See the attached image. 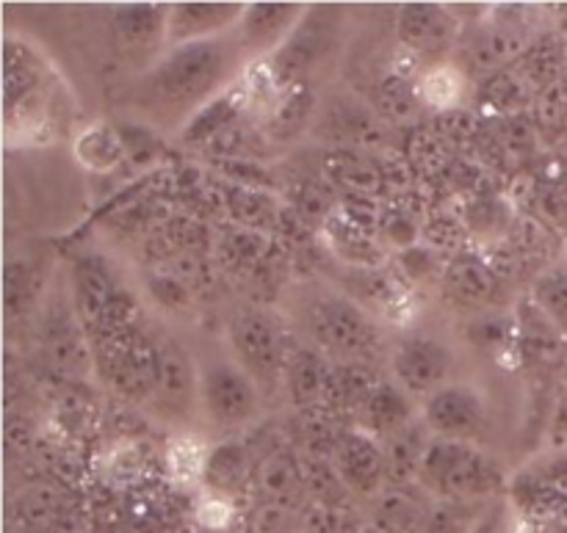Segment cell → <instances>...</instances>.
<instances>
[{"label": "cell", "mask_w": 567, "mask_h": 533, "mask_svg": "<svg viewBox=\"0 0 567 533\" xmlns=\"http://www.w3.org/2000/svg\"><path fill=\"white\" fill-rule=\"evenodd\" d=\"M363 533H385V531H380V529H374V525H365V529H363Z\"/></svg>", "instance_id": "42"}, {"label": "cell", "mask_w": 567, "mask_h": 533, "mask_svg": "<svg viewBox=\"0 0 567 533\" xmlns=\"http://www.w3.org/2000/svg\"><path fill=\"white\" fill-rule=\"evenodd\" d=\"M236 33L166 48L133 88V103L161 127H186L203 105L236 83L247 64Z\"/></svg>", "instance_id": "1"}, {"label": "cell", "mask_w": 567, "mask_h": 533, "mask_svg": "<svg viewBox=\"0 0 567 533\" xmlns=\"http://www.w3.org/2000/svg\"><path fill=\"white\" fill-rule=\"evenodd\" d=\"M515 326H518V363L537 376L563 374L567 368V337L532 302V296L515 310Z\"/></svg>", "instance_id": "12"}, {"label": "cell", "mask_w": 567, "mask_h": 533, "mask_svg": "<svg viewBox=\"0 0 567 533\" xmlns=\"http://www.w3.org/2000/svg\"><path fill=\"white\" fill-rule=\"evenodd\" d=\"M264 407V393L236 359H214L199 370V409L219 429L252 424Z\"/></svg>", "instance_id": "6"}, {"label": "cell", "mask_w": 567, "mask_h": 533, "mask_svg": "<svg viewBox=\"0 0 567 533\" xmlns=\"http://www.w3.org/2000/svg\"><path fill=\"white\" fill-rule=\"evenodd\" d=\"M419 487L432 501L487 503L504 487V473L502 464L476 448V442L432 437L419 470Z\"/></svg>", "instance_id": "2"}, {"label": "cell", "mask_w": 567, "mask_h": 533, "mask_svg": "<svg viewBox=\"0 0 567 533\" xmlns=\"http://www.w3.org/2000/svg\"><path fill=\"white\" fill-rule=\"evenodd\" d=\"M424 492L413 487H385L380 498H374V520L371 525L385 533H419L430 512L432 501H426Z\"/></svg>", "instance_id": "28"}, {"label": "cell", "mask_w": 567, "mask_h": 533, "mask_svg": "<svg viewBox=\"0 0 567 533\" xmlns=\"http://www.w3.org/2000/svg\"><path fill=\"white\" fill-rule=\"evenodd\" d=\"M421 420L437 440L476 442L485 435L487 401L474 385H443L424 401Z\"/></svg>", "instance_id": "10"}, {"label": "cell", "mask_w": 567, "mask_h": 533, "mask_svg": "<svg viewBox=\"0 0 567 533\" xmlns=\"http://www.w3.org/2000/svg\"><path fill=\"white\" fill-rule=\"evenodd\" d=\"M474 533H507V506L504 503H491L480 523H476Z\"/></svg>", "instance_id": "41"}, {"label": "cell", "mask_w": 567, "mask_h": 533, "mask_svg": "<svg viewBox=\"0 0 567 533\" xmlns=\"http://www.w3.org/2000/svg\"><path fill=\"white\" fill-rule=\"evenodd\" d=\"M166 14L169 9H153V6H127L114 14L116 36L127 50L150 48L164 39L166 44Z\"/></svg>", "instance_id": "30"}, {"label": "cell", "mask_w": 567, "mask_h": 533, "mask_svg": "<svg viewBox=\"0 0 567 533\" xmlns=\"http://www.w3.org/2000/svg\"><path fill=\"white\" fill-rule=\"evenodd\" d=\"M230 210L238 216V221H244L247 227H258L264 221L271 219L275 213V205L266 194L252 191L247 186H238L230 191Z\"/></svg>", "instance_id": "38"}, {"label": "cell", "mask_w": 567, "mask_h": 533, "mask_svg": "<svg viewBox=\"0 0 567 533\" xmlns=\"http://www.w3.org/2000/svg\"><path fill=\"white\" fill-rule=\"evenodd\" d=\"M227 343H230L233 359L252 376L264 396L282 393L291 346L282 326L266 310H236L227 321Z\"/></svg>", "instance_id": "4"}, {"label": "cell", "mask_w": 567, "mask_h": 533, "mask_svg": "<svg viewBox=\"0 0 567 533\" xmlns=\"http://www.w3.org/2000/svg\"><path fill=\"white\" fill-rule=\"evenodd\" d=\"M524 28V20L515 17V11H502L465 39L463 64L460 66L476 81H485L493 72L513 66L535 39V33H526Z\"/></svg>", "instance_id": "8"}, {"label": "cell", "mask_w": 567, "mask_h": 533, "mask_svg": "<svg viewBox=\"0 0 567 533\" xmlns=\"http://www.w3.org/2000/svg\"><path fill=\"white\" fill-rule=\"evenodd\" d=\"M507 533H524V531H520V529H518V531H507Z\"/></svg>", "instance_id": "43"}, {"label": "cell", "mask_w": 567, "mask_h": 533, "mask_svg": "<svg viewBox=\"0 0 567 533\" xmlns=\"http://www.w3.org/2000/svg\"><path fill=\"white\" fill-rule=\"evenodd\" d=\"M247 451H244L241 446H236V442H225V446L216 448L210 457H205L203 479L208 481L210 487H216V490L227 492L236 490V487L247 479Z\"/></svg>", "instance_id": "36"}, {"label": "cell", "mask_w": 567, "mask_h": 533, "mask_svg": "<svg viewBox=\"0 0 567 533\" xmlns=\"http://www.w3.org/2000/svg\"><path fill=\"white\" fill-rule=\"evenodd\" d=\"M310 346L319 348L330 363H363L380 354L382 335L377 321L358 299L347 293H321L305 310Z\"/></svg>", "instance_id": "3"}, {"label": "cell", "mask_w": 567, "mask_h": 533, "mask_svg": "<svg viewBox=\"0 0 567 533\" xmlns=\"http://www.w3.org/2000/svg\"><path fill=\"white\" fill-rule=\"evenodd\" d=\"M75 158L92 171H111L125 158V142L105 122H94L75 138Z\"/></svg>", "instance_id": "31"}, {"label": "cell", "mask_w": 567, "mask_h": 533, "mask_svg": "<svg viewBox=\"0 0 567 533\" xmlns=\"http://www.w3.org/2000/svg\"><path fill=\"white\" fill-rule=\"evenodd\" d=\"M410 160H413V166H419V171H424L426 177L441 175L449 166L446 142H443L437 133H415L413 142H410Z\"/></svg>", "instance_id": "37"}, {"label": "cell", "mask_w": 567, "mask_h": 533, "mask_svg": "<svg viewBox=\"0 0 567 533\" xmlns=\"http://www.w3.org/2000/svg\"><path fill=\"white\" fill-rule=\"evenodd\" d=\"M548 446L567 448V385L559 393L557 404H554L551 424H548Z\"/></svg>", "instance_id": "40"}, {"label": "cell", "mask_w": 567, "mask_h": 533, "mask_svg": "<svg viewBox=\"0 0 567 533\" xmlns=\"http://www.w3.org/2000/svg\"><path fill=\"white\" fill-rule=\"evenodd\" d=\"M316 136L338 144V149H371L385 136V122L374 114L371 105L358 100H336L316 116Z\"/></svg>", "instance_id": "16"}, {"label": "cell", "mask_w": 567, "mask_h": 533, "mask_svg": "<svg viewBox=\"0 0 567 533\" xmlns=\"http://www.w3.org/2000/svg\"><path fill=\"white\" fill-rule=\"evenodd\" d=\"M316 105H319V100H316L313 86L308 81L280 88L277 100L271 103L269 114H266L264 133L271 142H293L319 116Z\"/></svg>", "instance_id": "22"}, {"label": "cell", "mask_w": 567, "mask_h": 533, "mask_svg": "<svg viewBox=\"0 0 567 533\" xmlns=\"http://www.w3.org/2000/svg\"><path fill=\"white\" fill-rule=\"evenodd\" d=\"M419 418L415 415L413 401H410L408 393L396 385V382H380L377 390L371 393L369 401L363 404V409L354 418V429L365 431L374 440H388L396 431H402L404 426H410Z\"/></svg>", "instance_id": "19"}, {"label": "cell", "mask_w": 567, "mask_h": 533, "mask_svg": "<svg viewBox=\"0 0 567 533\" xmlns=\"http://www.w3.org/2000/svg\"><path fill=\"white\" fill-rule=\"evenodd\" d=\"M305 14H308V6L299 3H255L247 6L233 33L249 61L266 59L286 44Z\"/></svg>", "instance_id": "14"}, {"label": "cell", "mask_w": 567, "mask_h": 533, "mask_svg": "<svg viewBox=\"0 0 567 533\" xmlns=\"http://www.w3.org/2000/svg\"><path fill=\"white\" fill-rule=\"evenodd\" d=\"M247 6L241 3H177L166 14V48L203 39L225 36L236 31Z\"/></svg>", "instance_id": "17"}, {"label": "cell", "mask_w": 567, "mask_h": 533, "mask_svg": "<svg viewBox=\"0 0 567 533\" xmlns=\"http://www.w3.org/2000/svg\"><path fill=\"white\" fill-rule=\"evenodd\" d=\"M396 36L415 59L443 64L460 42V20L435 3H408L396 11Z\"/></svg>", "instance_id": "11"}, {"label": "cell", "mask_w": 567, "mask_h": 533, "mask_svg": "<svg viewBox=\"0 0 567 533\" xmlns=\"http://www.w3.org/2000/svg\"><path fill=\"white\" fill-rule=\"evenodd\" d=\"M474 100L476 114L493 116V119L502 122L509 119V116L529 114L537 94L532 92V86L520 77L515 66H507V70H498L487 75L485 81H480Z\"/></svg>", "instance_id": "20"}, {"label": "cell", "mask_w": 567, "mask_h": 533, "mask_svg": "<svg viewBox=\"0 0 567 533\" xmlns=\"http://www.w3.org/2000/svg\"><path fill=\"white\" fill-rule=\"evenodd\" d=\"M491 503H460V501H432L419 533H474L482 514Z\"/></svg>", "instance_id": "34"}, {"label": "cell", "mask_w": 567, "mask_h": 533, "mask_svg": "<svg viewBox=\"0 0 567 533\" xmlns=\"http://www.w3.org/2000/svg\"><path fill=\"white\" fill-rule=\"evenodd\" d=\"M532 302L559 326L567 337V263H554L535 276Z\"/></svg>", "instance_id": "33"}, {"label": "cell", "mask_w": 567, "mask_h": 533, "mask_svg": "<svg viewBox=\"0 0 567 533\" xmlns=\"http://www.w3.org/2000/svg\"><path fill=\"white\" fill-rule=\"evenodd\" d=\"M332 363L316 346L293 343L286 363V379H282V396L297 409H321L330 387Z\"/></svg>", "instance_id": "18"}, {"label": "cell", "mask_w": 567, "mask_h": 533, "mask_svg": "<svg viewBox=\"0 0 567 533\" xmlns=\"http://www.w3.org/2000/svg\"><path fill=\"white\" fill-rule=\"evenodd\" d=\"M468 72L454 61L426 66L419 75V92L426 108H435L437 114L463 108V100L468 94Z\"/></svg>", "instance_id": "29"}, {"label": "cell", "mask_w": 567, "mask_h": 533, "mask_svg": "<svg viewBox=\"0 0 567 533\" xmlns=\"http://www.w3.org/2000/svg\"><path fill=\"white\" fill-rule=\"evenodd\" d=\"M454 368V352L432 335H413L396 343L391 352L393 382L410 398H430L449 385Z\"/></svg>", "instance_id": "9"}, {"label": "cell", "mask_w": 567, "mask_h": 533, "mask_svg": "<svg viewBox=\"0 0 567 533\" xmlns=\"http://www.w3.org/2000/svg\"><path fill=\"white\" fill-rule=\"evenodd\" d=\"M158 341L136 326L97 337V363L105 379L133 401H153L158 379Z\"/></svg>", "instance_id": "5"}, {"label": "cell", "mask_w": 567, "mask_h": 533, "mask_svg": "<svg viewBox=\"0 0 567 533\" xmlns=\"http://www.w3.org/2000/svg\"><path fill=\"white\" fill-rule=\"evenodd\" d=\"M537 133L543 142H559L567 136V83L565 77L537 94L535 105L529 111Z\"/></svg>", "instance_id": "35"}, {"label": "cell", "mask_w": 567, "mask_h": 533, "mask_svg": "<svg viewBox=\"0 0 567 533\" xmlns=\"http://www.w3.org/2000/svg\"><path fill=\"white\" fill-rule=\"evenodd\" d=\"M330 462L352 495H363L374 501V498H380L382 490L388 487L382 442L374 440L371 435H365V431H343Z\"/></svg>", "instance_id": "13"}, {"label": "cell", "mask_w": 567, "mask_h": 533, "mask_svg": "<svg viewBox=\"0 0 567 533\" xmlns=\"http://www.w3.org/2000/svg\"><path fill=\"white\" fill-rule=\"evenodd\" d=\"M432 442V431L419 418L393 437L382 440V451H385V473L388 487H419V470L424 462V453Z\"/></svg>", "instance_id": "23"}, {"label": "cell", "mask_w": 567, "mask_h": 533, "mask_svg": "<svg viewBox=\"0 0 567 533\" xmlns=\"http://www.w3.org/2000/svg\"><path fill=\"white\" fill-rule=\"evenodd\" d=\"M247 97H249V92L244 83H233V86H227L219 97L210 100L208 105H203V108H199L197 114L188 119V125L181 130L183 142L205 144V147H208V144L214 142L221 130H227V127L236 125L238 116H241V111H244V105H247Z\"/></svg>", "instance_id": "26"}, {"label": "cell", "mask_w": 567, "mask_h": 533, "mask_svg": "<svg viewBox=\"0 0 567 533\" xmlns=\"http://www.w3.org/2000/svg\"><path fill=\"white\" fill-rule=\"evenodd\" d=\"M371 108L382 122L391 125H410L426 108L419 92V77H408L391 70L371 88Z\"/></svg>", "instance_id": "25"}, {"label": "cell", "mask_w": 567, "mask_h": 533, "mask_svg": "<svg viewBox=\"0 0 567 533\" xmlns=\"http://www.w3.org/2000/svg\"><path fill=\"white\" fill-rule=\"evenodd\" d=\"M338 11L336 9H308L297 31L286 39L275 55H269V75L275 77L277 88L305 83L310 70H316L321 59L330 53L336 39Z\"/></svg>", "instance_id": "7"}, {"label": "cell", "mask_w": 567, "mask_h": 533, "mask_svg": "<svg viewBox=\"0 0 567 533\" xmlns=\"http://www.w3.org/2000/svg\"><path fill=\"white\" fill-rule=\"evenodd\" d=\"M153 404L172 418H188L199 407V370L177 341H161Z\"/></svg>", "instance_id": "15"}, {"label": "cell", "mask_w": 567, "mask_h": 533, "mask_svg": "<svg viewBox=\"0 0 567 533\" xmlns=\"http://www.w3.org/2000/svg\"><path fill=\"white\" fill-rule=\"evenodd\" d=\"M437 136L443 142H468V138L480 136V114L476 111H465V108H454L446 111V114H437Z\"/></svg>", "instance_id": "39"}, {"label": "cell", "mask_w": 567, "mask_h": 533, "mask_svg": "<svg viewBox=\"0 0 567 533\" xmlns=\"http://www.w3.org/2000/svg\"><path fill=\"white\" fill-rule=\"evenodd\" d=\"M443 285H446L449 296L463 307H491L502 291V276L482 258L460 254L443 271Z\"/></svg>", "instance_id": "21"}, {"label": "cell", "mask_w": 567, "mask_h": 533, "mask_svg": "<svg viewBox=\"0 0 567 533\" xmlns=\"http://www.w3.org/2000/svg\"><path fill=\"white\" fill-rule=\"evenodd\" d=\"M565 64H567V42L557 33H537L532 39L529 48L524 50L518 61H515V70L520 72L526 83L532 86V92L540 94L548 86H554L557 81L565 77Z\"/></svg>", "instance_id": "27"}, {"label": "cell", "mask_w": 567, "mask_h": 533, "mask_svg": "<svg viewBox=\"0 0 567 533\" xmlns=\"http://www.w3.org/2000/svg\"><path fill=\"white\" fill-rule=\"evenodd\" d=\"M324 175L341 188H347V191L358 194V197H377L391 182V177L385 175L380 160L369 158L360 149H336V153H327Z\"/></svg>", "instance_id": "24"}, {"label": "cell", "mask_w": 567, "mask_h": 533, "mask_svg": "<svg viewBox=\"0 0 567 533\" xmlns=\"http://www.w3.org/2000/svg\"><path fill=\"white\" fill-rule=\"evenodd\" d=\"M260 490L277 506H293L305 492L299 459H291L288 453H275L266 459L260 468Z\"/></svg>", "instance_id": "32"}]
</instances>
